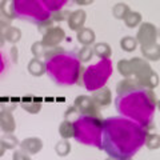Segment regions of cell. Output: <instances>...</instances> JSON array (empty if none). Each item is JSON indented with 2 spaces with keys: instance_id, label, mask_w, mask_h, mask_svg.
<instances>
[{
  "instance_id": "6da1fadb",
  "label": "cell",
  "mask_w": 160,
  "mask_h": 160,
  "mask_svg": "<svg viewBox=\"0 0 160 160\" xmlns=\"http://www.w3.org/2000/svg\"><path fill=\"white\" fill-rule=\"evenodd\" d=\"M146 128L123 116L103 120L102 149L109 158L132 159L144 146Z\"/></svg>"
},
{
  "instance_id": "7a4b0ae2",
  "label": "cell",
  "mask_w": 160,
  "mask_h": 160,
  "mask_svg": "<svg viewBox=\"0 0 160 160\" xmlns=\"http://www.w3.org/2000/svg\"><path fill=\"white\" fill-rule=\"evenodd\" d=\"M115 108L123 118H127L146 128L153 122L156 96L152 89L138 86L118 93L115 99Z\"/></svg>"
},
{
  "instance_id": "3957f363",
  "label": "cell",
  "mask_w": 160,
  "mask_h": 160,
  "mask_svg": "<svg viewBox=\"0 0 160 160\" xmlns=\"http://www.w3.org/2000/svg\"><path fill=\"white\" fill-rule=\"evenodd\" d=\"M48 78L60 87H69L78 83L83 71L82 62L73 51H60L46 60Z\"/></svg>"
},
{
  "instance_id": "277c9868",
  "label": "cell",
  "mask_w": 160,
  "mask_h": 160,
  "mask_svg": "<svg viewBox=\"0 0 160 160\" xmlns=\"http://www.w3.org/2000/svg\"><path fill=\"white\" fill-rule=\"evenodd\" d=\"M72 126H73L72 138L78 143L102 149L103 120L100 119V116L79 113L72 122Z\"/></svg>"
},
{
  "instance_id": "5b68a950",
  "label": "cell",
  "mask_w": 160,
  "mask_h": 160,
  "mask_svg": "<svg viewBox=\"0 0 160 160\" xmlns=\"http://www.w3.org/2000/svg\"><path fill=\"white\" fill-rule=\"evenodd\" d=\"M113 71V66L111 59L104 58L100 62L91 64L83 71L82 75V86L89 92L98 91L107 84L108 79L111 78Z\"/></svg>"
},
{
  "instance_id": "8992f818",
  "label": "cell",
  "mask_w": 160,
  "mask_h": 160,
  "mask_svg": "<svg viewBox=\"0 0 160 160\" xmlns=\"http://www.w3.org/2000/svg\"><path fill=\"white\" fill-rule=\"evenodd\" d=\"M11 7L13 18L29 23L40 24L51 18V12H48L39 0H12Z\"/></svg>"
},
{
  "instance_id": "52a82bcc",
  "label": "cell",
  "mask_w": 160,
  "mask_h": 160,
  "mask_svg": "<svg viewBox=\"0 0 160 160\" xmlns=\"http://www.w3.org/2000/svg\"><path fill=\"white\" fill-rule=\"evenodd\" d=\"M119 69L120 73L124 75V76H129L131 73H135L133 80L142 87L146 86L151 89L158 86V76L152 72V69L149 68L146 62H143L138 58H135L131 62H126V60L120 62Z\"/></svg>"
},
{
  "instance_id": "ba28073f",
  "label": "cell",
  "mask_w": 160,
  "mask_h": 160,
  "mask_svg": "<svg viewBox=\"0 0 160 160\" xmlns=\"http://www.w3.org/2000/svg\"><path fill=\"white\" fill-rule=\"evenodd\" d=\"M75 108L82 115H91V116H99V106L95 100L89 96H79L75 100Z\"/></svg>"
},
{
  "instance_id": "9c48e42d",
  "label": "cell",
  "mask_w": 160,
  "mask_h": 160,
  "mask_svg": "<svg viewBox=\"0 0 160 160\" xmlns=\"http://www.w3.org/2000/svg\"><path fill=\"white\" fill-rule=\"evenodd\" d=\"M64 31L62 28L59 27H51L48 29V31H46V33H44L43 36V46L47 47V48H52L55 46H58V44L62 42V40L64 39Z\"/></svg>"
},
{
  "instance_id": "30bf717a",
  "label": "cell",
  "mask_w": 160,
  "mask_h": 160,
  "mask_svg": "<svg viewBox=\"0 0 160 160\" xmlns=\"http://www.w3.org/2000/svg\"><path fill=\"white\" fill-rule=\"evenodd\" d=\"M138 40L142 46H149V44H155L156 40V29L152 24H143L142 28L138 32Z\"/></svg>"
},
{
  "instance_id": "8fae6325",
  "label": "cell",
  "mask_w": 160,
  "mask_h": 160,
  "mask_svg": "<svg viewBox=\"0 0 160 160\" xmlns=\"http://www.w3.org/2000/svg\"><path fill=\"white\" fill-rule=\"evenodd\" d=\"M20 147L28 155H36L42 151L43 142L39 138H28V139H24L23 142L20 143Z\"/></svg>"
},
{
  "instance_id": "7c38bea8",
  "label": "cell",
  "mask_w": 160,
  "mask_h": 160,
  "mask_svg": "<svg viewBox=\"0 0 160 160\" xmlns=\"http://www.w3.org/2000/svg\"><path fill=\"white\" fill-rule=\"evenodd\" d=\"M15 127H16V124H15V119L11 111L3 109L0 112V129L6 133H12L15 131Z\"/></svg>"
},
{
  "instance_id": "4fadbf2b",
  "label": "cell",
  "mask_w": 160,
  "mask_h": 160,
  "mask_svg": "<svg viewBox=\"0 0 160 160\" xmlns=\"http://www.w3.org/2000/svg\"><path fill=\"white\" fill-rule=\"evenodd\" d=\"M87 15L83 9H78V11L72 12L68 18V26L72 31H79L82 29V27L84 26V22H86Z\"/></svg>"
},
{
  "instance_id": "5bb4252c",
  "label": "cell",
  "mask_w": 160,
  "mask_h": 160,
  "mask_svg": "<svg viewBox=\"0 0 160 160\" xmlns=\"http://www.w3.org/2000/svg\"><path fill=\"white\" fill-rule=\"evenodd\" d=\"M95 103L98 104L99 107H104V106H108L111 103V92H109L108 88H100L98 91H93V98Z\"/></svg>"
},
{
  "instance_id": "9a60e30c",
  "label": "cell",
  "mask_w": 160,
  "mask_h": 160,
  "mask_svg": "<svg viewBox=\"0 0 160 160\" xmlns=\"http://www.w3.org/2000/svg\"><path fill=\"white\" fill-rule=\"evenodd\" d=\"M39 2L48 12H58L67 6L69 0H39Z\"/></svg>"
},
{
  "instance_id": "2e32d148",
  "label": "cell",
  "mask_w": 160,
  "mask_h": 160,
  "mask_svg": "<svg viewBox=\"0 0 160 160\" xmlns=\"http://www.w3.org/2000/svg\"><path fill=\"white\" fill-rule=\"evenodd\" d=\"M78 40L83 46H89V44H92L95 42V33L89 28H82L78 32Z\"/></svg>"
},
{
  "instance_id": "e0dca14e",
  "label": "cell",
  "mask_w": 160,
  "mask_h": 160,
  "mask_svg": "<svg viewBox=\"0 0 160 160\" xmlns=\"http://www.w3.org/2000/svg\"><path fill=\"white\" fill-rule=\"evenodd\" d=\"M28 72L33 75V76H42V75L46 72V66H44V63L40 62L38 58H35L28 63Z\"/></svg>"
},
{
  "instance_id": "ac0fdd59",
  "label": "cell",
  "mask_w": 160,
  "mask_h": 160,
  "mask_svg": "<svg viewBox=\"0 0 160 160\" xmlns=\"http://www.w3.org/2000/svg\"><path fill=\"white\" fill-rule=\"evenodd\" d=\"M142 52L144 55V58H147L149 60H158L159 59V46L158 44H149V46H142Z\"/></svg>"
},
{
  "instance_id": "d6986e66",
  "label": "cell",
  "mask_w": 160,
  "mask_h": 160,
  "mask_svg": "<svg viewBox=\"0 0 160 160\" xmlns=\"http://www.w3.org/2000/svg\"><path fill=\"white\" fill-rule=\"evenodd\" d=\"M93 53L96 55V56H99L100 59H104V58H111V47H109V44L107 43H98L96 46H95L93 48Z\"/></svg>"
},
{
  "instance_id": "ffe728a7",
  "label": "cell",
  "mask_w": 160,
  "mask_h": 160,
  "mask_svg": "<svg viewBox=\"0 0 160 160\" xmlns=\"http://www.w3.org/2000/svg\"><path fill=\"white\" fill-rule=\"evenodd\" d=\"M59 132H60V136L63 139H69L73 136V126H72V122L69 120H64V122L60 124L59 127Z\"/></svg>"
},
{
  "instance_id": "44dd1931",
  "label": "cell",
  "mask_w": 160,
  "mask_h": 160,
  "mask_svg": "<svg viewBox=\"0 0 160 160\" xmlns=\"http://www.w3.org/2000/svg\"><path fill=\"white\" fill-rule=\"evenodd\" d=\"M4 38H6V40H8L9 43H18L20 38H22V32H20V29L15 28V27H6Z\"/></svg>"
},
{
  "instance_id": "7402d4cb",
  "label": "cell",
  "mask_w": 160,
  "mask_h": 160,
  "mask_svg": "<svg viewBox=\"0 0 160 160\" xmlns=\"http://www.w3.org/2000/svg\"><path fill=\"white\" fill-rule=\"evenodd\" d=\"M123 19H124V23H126L127 27L133 28V27H136L138 24L140 23V20H142V15L138 13V12H131V11H128V12L126 13V16H124Z\"/></svg>"
},
{
  "instance_id": "603a6c76",
  "label": "cell",
  "mask_w": 160,
  "mask_h": 160,
  "mask_svg": "<svg viewBox=\"0 0 160 160\" xmlns=\"http://www.w3.org/2000/svg\"><path fill=\"white\" fill-rule=\"evenodd\" d=\"M55 151L60 158H66L67 155L71 152V144L68 143L67 139H62L60 142L55 146Z\"/></svg>"
},
{
  "instance_id": "cb8c5ba5",
  "label": "cell",
  "mask_w": 160,
  "mask_h": 160,
  "mask_svg": "<svg viewBox=\"0 0 160 160\" xmlns=\"http://www.w3.org/2000/svg\"><path fill=\"white\" fill-rule=\"evenodd\" d=\"M0 143L3 144L6 149H13V148L19 144L18 139L15 138L12 133H6V135H3V136L0 138Z\"/></svg>"
},
{
  "instance_id": "d4e9b609",
  "label": "cell",
  "mask_w": 160,
  "mask_h": 160,
  "mask_svg": "<svg viewBox=\"0 0 160 160\" xmlns=\"http://www.w3.org/2000/svg\"><path fill=\"white\" fill-rule=\"evenodd\" d=\"M120 46H122L123 51H126V52H132V51H135V49H136V47H138V40L133 39V38H131V36H126V38L122 39V42H120Z\"/></svg>"
},
{
  "instance_id": "484cf974",
  "label": "cell",
  "mask_w": 160,
  "mask_h": 160,
  "mask_svg": "<svg viewBox=\"0 0 160 160\" xmlns=\"http://www.w3.org/2000/svg\"><path fill=\"white\" fill-rule=\"evenodd\" d=\"M144 146L148 149H158L160 147V139L159 135L156 133H149L146 136V142H144Z\"/></svg>"
},
{
  "instance_id": "4316f807",
  "label": "cell",
  "mask_w": 160,
  "mask_h": 160,
  "mask_svg": "<svg viewBox=\"0 0 160 160\" xmlns=\"http://www.w3.org/2000/svg\"><path fill=\"white\" fill-rule=\"evenodd\" d=\"M76 55H78V59L80 62H88V60H91L93 56V49L89 46H84Z\"/></svg>"
},
{
  "instance_id": "83f0119b",
  "label": "cell",
  "mask_w": 160,
  "mask_h": 160,
  "mask_svg": "<svg viewBox=\"0 0 160 160\" xmlns=\"http://www.w3.org/2000/svg\"><path fill=\"white\" fill-rule=\"evenodd\" d=\"M129 11V8L126 6V4L120 3V4H116V6L113 7L112 12H113V16L116 19H123L124 16H126V13Z\"/></svg>"
},
{
  "instance_id": "f1b7e54d",
  "label": "cell",
  "mask_w": 160,
  "mask_h": 160,
  "mask_svg": "<svg viewBox=\"0 0 160 160\" xmlns=\"http://www.w3.org/2000/svg\"><path fill=\"white\" fill-rule=\"evenodd\" d=\"M8 67H9V62H8L7 55L4 53L2 49H0V78H2L3 75L7 72Z\"/></svg>"
},
{
  "instance_id": "f546056e",
  "label": "cell",
  "mask_w": 160,
  "mask_h": 160,
  "mask_svg": "<svg viewBox=\"0 0 160 160\" xmlns=\"http://www.w3.org/2000/svg\"><path fill=\"white\" fill-rule=\"evenodd\" d=\"M46 48H47V47H44L42 42H36V43H35L33 46H32L31 49H32V53L35 55V58L40 59L44 53H46Z\"/></svg>"
},
{
  "instance_id": "4dcf8cb0",
  "label": "cell",
  "mask_w": 160,
  "mask_h": 160,
  "mask_svg": "<svg viewBox=\"0 0 160 160\" xmlns=\"http://www.w3.org/2000/svg\"><path fill=\"white\" fill-rule=\"evenodd\" d=\"M12 160H31V158H29V155L26 151H23V149H18V151L13 152Z\"/></svg>"
},
{
  "instance_id": "1f68e13d",
  "label": "cell",
  "mask_w": 160,
  "mask_h": 160,
  "mask_svg": "<svg viewBox=\"0 0 160 160\" xmlns=\"http://www.w3.org/2000/svg\"><path fill=\"white\" fill-rule=\"evenodd\" d=\"M75 3H78L79 6H86V4H91L92 0H73Z\"/></svg>"
},
{
  "instance_id": "d6a6232c",
  "label": "cell",
  "mask_w": 160,
  "mask_h": 160,
  "mask_svg": "<svg viewBox=\"0 0 160 160\" xmlns=\"http://www.w3.org/2000/svg\"><path fill=\"white\" fill-rule=\"evenodd\" d=\"M4 27H0V47H3L4 44V31H2Z\"/></svg>"
},
{
  "instance_id": "836d02e7",
  "label": "cell",
  "mask_w": 160,
  "mask_h": 160,
  "mask_svg": "<svg viewBox=\"0 0 160 160\" xmlns=\"http://www.w3.org/2000/svg\"><path fill=\"white\" fill-rule=\"evenodd\" d=\"M4 152H6V148H4V146H3L2 143H0V158H2L3 155H4Z\"/></svg>"
},
{
  "instance_id": "e575fe53",
  "label": "cell",
  "mask_w": 160,
  "mask_h": 160,
  "mask_svg": "<svg viewBox=\"0 0 160 160\" xmlns=\"http://www.w3.org/2000/svg\"><path fill=\"white\" fill-rule=\"evenodd\" d=\"M106 160H132V159H115V158H108Z\"/></svg>"
}]
</instances>
